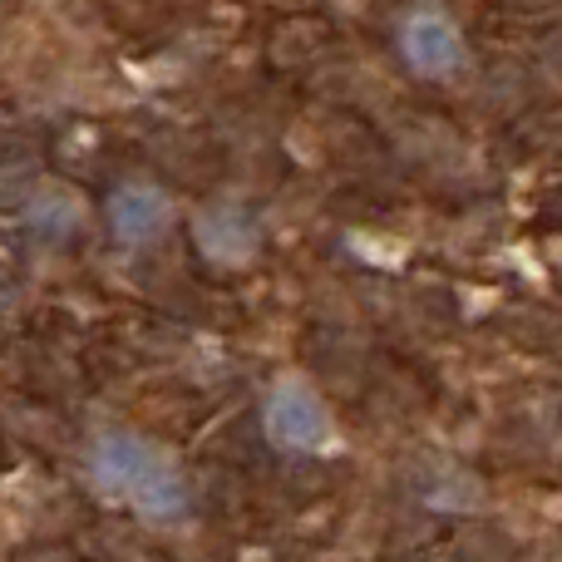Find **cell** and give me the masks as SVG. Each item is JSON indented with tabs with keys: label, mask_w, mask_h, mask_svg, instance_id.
Wrapping results in <instances>:
<instances>
[{
	"label": "cell",
	"mask_w": 562,
	"mask_h": 562,
	"mask_svg": "<svg viewBox=\"0 0 562 562\" xmlns=\"http://www.w3.org/2000/svg\"><path fill=\"white\" fill-rule=\"evenodd\" d=\"M94 479L109 494H124L128 504H138L148 518H173L188 504V488L178 479V469L158 454L154 445H144L138 435H104L94 445Z\"/></svg>",
	"instance_id": "6da1fadb"
},
{
	"label": "cell",
	"mask_w": 562,
	"mask_h": 562,
	"mask_svg": "<svg viewBox=\"0 0 562 562\" xmlns=\"http://www.w3.org/2000/svg\"><path fill=\"white\" fill-rule=\"evenodd\" d=\"M267 435L286 449H321L330 439V415L321 395L301 380H281L267 400Z\"/></svg>",
	"instance_id": "7a4b0ae2"
},
{
	"label": "cell",
	"mask_w": 562,
	"mask_h": 562,
	"mask_svg": "<svg viewBox=\"0 0 562 562\" xmlns=\"http://www.w3.org/2000/svg\"><path fill=\"white\" fill-rule=\"evenodd\" d=\"M400 49H405L409 69L415 75H454L459 59H464V40H459V25L449 15H439V10H415V15L405 20V30H400Z\"/></svg>",
	"instance_id": "3957f363"
},
{
	"label": "cell",
	"mask_w": 562,
	"mask_h": 562,
	"mask_svg": "<svg viewBox=\"0 0 562 562\" xmlns=\"http://www.w3.org/2000/svg\"><path fill=\"white\" fill-rule=\"evenodd\" d=\"M168 217H173V207H168L164 188H154V183H124L109 198V227H114V237L128 247L154 243L168 227Z\"/></svg>",
	"instance_id": "277c9868"
},
{
	"label": "cell",
	"mask_w": 562,
	"mask_h": 562,
	"mask_svg": "<svg viewBox=\"0 0 562 562\" xmlns=\"http://www.w3.org/2000/svg\"><path fill=\"white\" fill-rule=\"evenodd\" d=\"M193 237H198V247H203L213 262H227V267H233V262H247V257L257 252V227H252V217H247L243 207H233V203L198 213Z\"/></svg>",
	"instance_id": "5b68a950"
}]
</instances>
